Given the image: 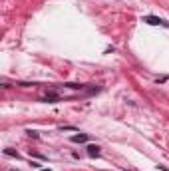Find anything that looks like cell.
<instances>
[{
	"label": "cell",
	"mask_w": 169,
	"mask_h": 171,
	"mask_svg": "<svg viewBox=\"0 0 169 171\" xmlns=\"http://www.w3.org/2000/svg\"><path fill=\"white\" fill-rule=\"evenodd\" d=\"M143 22H147V24H151V26H169V22L161 20V18H157V16H145Z\"/></svg>",
	"instance_id": "6da1fadb"
},
{
	"label": "cell",
	"mask_w": 169,
	"mask_h": 171,
	"mask_svg": "<svg viewBox=\"0 0 169 171\" xmlns=\"http://www.w3.org/2000/svg\"><path fill=\"white\" fill-rule=\"evenodd\" d=\"M72 141H74V143H84V141H88V135H84V134L74 135V137H72Z\"/></svg>",
	"instance_id": "277c9868"
},
{
	"label": "cell",
	"mask_w": 169,
	"mask_h": 171,
	"mask_svg": "<svg viewBox=\"0 0 169 171\" xmlns=\"http://www.w3.org/2000/svg\"><path fill=\"white\" fill-rule=\"evenodd\" d=\"M4 153H6V155H12V157H18V153H16V151H12V149H6Z\"/></svg>",
	"instance_id": "5b68a950"
},
{
	"label": "cell",
	"mask_w": 169,
	"mask_h": 171,
	"mask_svg": "<svg viewBox=\"0 0 169 171\" xmlns=\"http://www.w3.org/2000/svg\"><path fill=\"white\" fill-rule=\"evenodd\" d=\"M44 99H46V102H50V103H54V102H58V99H60V96H58V94H54V92H48L44 96Z\"/></svg>",
	"instance_id": "7a4b0ae2"
},
{
	"label": "cell",
	"mask_w": 169,
	"mask_h": 171,
	"mask_svg": "<svg viewBox=\"0 0 169 171\" xmlns=\"http://www.w3.org/2000/svg\"><path fill=\"white\" fill-rule=\"evenodd\" d=\"M88 155H90V157H98V155H100V147L98 145H90L88 147Z\"/></svg>",
	"instance_id": "3957f363"
}]
</instances>
